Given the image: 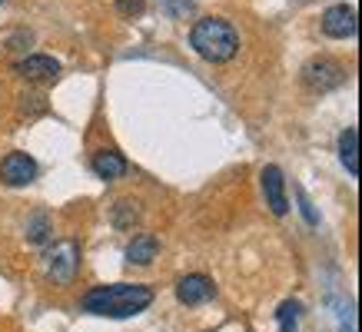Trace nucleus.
Masks as SVG:
<instances>
[{
	"instance_id": "f257e3e1",
	"label": "nucleus",
	"mask_w": 362,
	"mask_h": 332,
	"mask_svg": "<svg viewBox=\"0 0 362 332\" xmlns=\"http://www.w3.org/2000/svg\"><path fill=\"white\" fill-rule=\"evenodd\" d=\"M153 306V289L140 283H117V286L90 289L83 296V312L107 316V319H130Z\"/></svg>"
},
{
	"instance_id": "f03ea898",
	"label": "nucleus",
	"mask_w": 362,
	"mask_h": 332,
	"mask_svg": "<svg viewBox=\"0 0 362 332\" xmlns=\"http://www.w3.org/2000/svg\"><path fill=\"white\" fill-rule=\"evenodd\" d=\"M189 47L209 64H230L240 54V33L223 17H203L189 30Z\"/></svg>"
},
{
	"instance_id": "7ed1b4c3",
	"label": "nucleus",
	"mask_w": 362,
	"mask_h": 332,
	"mask_svg": "<svg viewBox=\"0 0 362 332\" xmlns=\"http://www.w3.org/2000/svg\"><path fill=\"white\" fill-rule=\"evenodd\" d=\"M303 83H306L313 93H329V90L342 87L346 83V66L332 57H313L306 66H303Z\"/></svg>"
},
{
	"instance_id": "20e7f679",
	"label": "nucleus",
	"mask_w": 362,
	"mask_h": 332,
	"mask_svg": "<svg viewBox=\"0 0 362 332\" xmlns=\"http://www.w3.org/2000/svg\"><path fill=\"white\" fill-rule=\"evenodd\" d=\"M80 266V246L74 239H64V243H54V249L47 253V273L57 279V283H74Z\"/></svg>"
},
{
	"instance_id": "39448f33",
	"label": "nucleus",
	"mask_w": 362,
	"mask_h": 332,
	"mask_svg": "<svg viewBox=\"0 0 362 332\" xmlns=\"http://www.w3.org/2000/svg\"><path fill=\"white\" fill-rule=\"evenodd\" d=\"M356 30H359V20H356V7H349V4H332L322 13V33L332 40H349V37H356Z\"/></svg>"
},
{
	"instance_id": "423d86ee",
	"label": "nucleus",
	"mask_w": 362,
	"mask_h": 332,
	"mask_svg": "<svg viewBox=\"0 0 362 332\" xmlns=\"http://www.w3.org/2000/svg\"><path fill=\"white\" fill-rule=\"evenodd\" d=\"M0 179L7 183V186H27L37 179V160L30 153H7L4 156V163H0Z\"/></svg>"
},
{
	"instance_id": "0eeeda50",
	"label": "nucleus",
	"mask_w": 362,
	"mask_h": 332,
	"mask_svg": "<svg viewBox=\"0 0 362 332\" xmlns=\"http://www.w3.org/2000/svg\"><path fill=\"white\" fill-rule=\"evenodd\" d=\"M213 292H216V286H213V279L203 276V273L183 276L180 286H176V299H180L183 306H203V302L213 299Z\"/></svg>"
},
{
	"instance_id": "6e6552de",
	"label": "nucleus",
	"mask_w": 362,
	"mask_h": 332,
	"mask_svg": "<svg viewBox=\"0 0 362 332\" xmlns=\"http://www.w3.org/2000/svg\"><path fill=\"white\" fill-rule=\"evenodd\" d=\"M263 193L266 203L276 216H286L289 213V199H286V177L279 166H263Z\"/></svg>"
},
{
	"instance_id": "1a4fd4ad",
	"label": "nucleus",
	"mask_w": 362,
	"mask_h": 332,
	"mask_svg": "<svg viewBox=\"0 0 362 332\" xmlns=\"http://www.w3.org/2000/svg\"><path fill=\"white\" fill-rule=\"evenodd\" d=\"M13 73H21V77H27V80H54L57 73H60V64L47 54H30L13 64Z\"/></svg>"
},
{
	"instance_id": "9d476101",
	"label": "nucleus",
	"mask_w": 362,
	"mask_h": 332,
	"mask_svg": "<svg viewBox=\"0 0 362 332\" xmlns=\"http://www.w3.org/2000/svg\"><path fill=\"white\" fill-rule=\"evenodd\" d=\"M93 173H97L100 179L113 183V179H123L130 173V163H127L120 153H113V150H100V153L93 156Z\"/></svg>"
},
{
	"instance_id": "9b49d317",
	"label": "nucleus",
	"mask_w": 362,
	"mask_h": 332,
	"mask_svg": "<svg viewBox=\"0 0 362 332\" xmlns=\"http://www.w3.org/2000/svg\"><path fill=\"white\" fill-rule=\"evenodd\" d=\"M160 253V243H156V236L150 232H140V236H133V243L127 246V263L130 266H150Z\"/></svg>"
},
{
	"instance_id": "f8f14e48",
	"label": "nucleus",
	"mask_w": 362,
	"mask_h": 332,
	"mask_svg": "<svg viewBox=\"0 0 362 332\" xmlns=\"http://www.w3.org/2000/svg\"><path fill=\"white\" fill-rule=\"evenodd\" d=\"M339 160L349 170V177H359V130L346 126L339 133Z\"/></svg>"
},
{
	"instance_id": "ddd939ff",
	"label": "nucleus",
	"mask_w": 362,
	"mask_h": 332,
	"mask_svg": "<svg viewBox=\"0 0 362 332\" xmlns=\"http://www.w3.org/2000/svg\"><path fill=\"white\" fill-rule=\"evenodd\" d=\"M110 220L117 230H133V226L140 223V203H136V199H120V203L113 206Z\"/></svg>"
},
{
	"instance_id": "4468645a",
	"label": "nucleus",
	"mask_w": 362,
	"mask_h": 332,
	"mask_svg": "<svg viewBox=\"0 0 362 332\" xmlns=\"http://www.w3.org/2000/svg\"><path fill=\"white\" fill-rule=\"evenodd\" d=\"M299 316H303V306H299L296 299H286L283 306H279V312H276V322H279L283 332H296Z\"/></svg>"
},
{
	"instance_id": "2eb2a0df",
	"label": "nucleus",
	"mask_w": 362,
	"mask_h": 332,
	"mask_svg": "<svg viewBox=\"0 0 362 332\" xmlns=\"http://www.w3.org/2000/svg\"><path fill=\"white\" fill-rule=\"evenodd\" d=\"M27 239L37 246L50 239V216H47V213H37V216L27 220Z\"/></svg>"
},
{
	"instance_id": "dca6fc26",
	"label": "nucleus",
	"mask_w": 362,
	"mask_h": 332,
	"mask_svg": "<svg viewBox=\"0 0 362 332\" xmlns=\"http://www.w3.org/2000/svg\"><path fill=\"white\" fill-rule=\"evenodd\" d=\"M160 7H163L166 17H173V20H183V17L193 11V0H160Z\"/></svg>"
},
{
	"instance_id": "f3484780",
	"label": "nucleus",
	"mask_w": 362,
	"mask_h": 332,
	"mask_svg": "<svg viewBox=\"0 0 362 332\" xmlns=\"http://www.w3.org/2000/svg\"><path fill=\"white\" fill-rule=\"evenodd\" d=\"M296 196H299V206H303V216H306V223H309V226H316V223H319V216H316V210H313V203H309L306 189H303V186H296Z\"/></svg>"
},
{
	"instance_id": "a211bd4d",
	"label": "nucleus",
	"mask_w": 362,
	"mask_h": 332,
	"mask_svg": "<svg viewBox=\"0 0 362 332\" xmlns=\"http://www.w3.org/2000/svg\"><path fill=\"white\" fill-rule=\"evenodd\" d=\"M120 13H143V0H117Z\"/></svg>"
},
{
	"instance_id": "6ab92c4d",
	"label": "nucleus",
	"mask_w": 362,
	"mask_h": 332,
	"mask_svg": "<svg viewBox=\"0 0 362 332\" xmlns=\"http://www.w3.org/2000/svg\"><path fill=\"white\" fill-rule=\"evenodd\" d=\"M0 4H4V0H0Z\"/></svg>"
}]
</instances>
